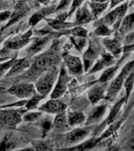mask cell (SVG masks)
Masks as SVG:
<instances>
[{"instance_id":"cell-25","label":"cell","mask_w":134,"mask_h":151,"mask_svg":"<svg viewBox=\"0 0 134 151\" xmlns=\"http://www.w3.org/2000/svg\"><path fill=\"white\" fill-rule=\"evenodd\" d=\"M67 123L71 127L82 124L85 120V116L79 111H71L66 116Z\"/></svg>"},{"instance_id":"cell-43","label":"cell","mask_w":134,"mask_h":151,"mask_svg":"<svg viewBox=\"0 0 134 151\" xmlns=\"http://www.w3.org/2000/svg\"><path fill=\"white\" fill-rule=\"evenodd\" d=\"M11 15V12L10 11H4L0 13V22L1 21H7V19L9 18V17Z\"/></svg>"},{"instance_id":"cell-21","label":"cell","mask_w":134,"mask_h":151,"mask_svg":"<svg viewBox=\"0 0 134 151\" xmlns=\"http://www.w3.org/2000/svg\"><path fill=\"white\" fill-rule=\"evenodd\" d=\"M125 102V97L122 98V99L119 100L118 101H117L114 106L112 107V109L110 111V113H109L108 116L106 117V119L105 120L104 123H103V124L101 125L102 128L105 126V125H110L111 124H112L113 122H114L116 120H117V117H118V113H119V111H120L121 108H122V106Z\"/></svg>"},{"instance_id":"cell-4","label":"cell","mask_w":134,"mask_h":151,"mask_svg":"<svg viewBox=\"0 0 134 151\" xmlns=\"http://www.w3.org/2000/svg\"><path fill=\"white\" fill-rule=\"evenodd\" d=\"M127 9L128 2H126L124 4L121 5L120 6L117 7L116 9L108 13L103 18L101 21L103 22V24H105L107 26L113 25L116 22L115 25H114V30H116V29H118L119 25H120L121 21H122V18L125 16Z\"/></svg>"},{"instance_id":"cell-6","label":"cell","mask_w":134,"mask_h":151,"mask_svg":"<svg viewBox=\"0 0 134 151\" xmlns=\"http://www.w3.org/2000/svg\"><path fill=\"white\" fill-rule=\"evenodd\" d=\"M9 94L21 98V99H30L35 94V86L33 83H20L10 87L8 90Z\"/></svg>"},{"instance_id":"cell-27","label":"cell","mask_w":134,"mask_h":151,"mask_svg":"<svg viewBox=\"0 0 134 151\" xmlns=\"http://www.w3.org/2000/svg\"><path fill=\"white\" fill-rule=\"evenodd\" d=\"M123 86L125 89V102L127 103L130 99V96L132 91L133 89L134 86V71L130 73V75L128 76L126 79H125V82L123 83Z\"/></svg>"},{"instance_id":"cell-52","label":"cell","mask_w":134,"mask_h":151,"mask_svg":"<svg viewBox=\"0 0 134 151\" xmlns=\"http://www.w3.org/2000/svg\"><path fill=\"white\" fill-rule=\"evenodd\" d=\"M133 1H134V0H133Z\"/></svg>"},{"instance_id":"cell-18","label":"cell","mask_w":134,"mask_h":151,"mask_svg":"<svg viewBox=\"0 0 134 151\" xmlns=\"http://www.w3.org/2000/svg\"><path fill=\"white\" fill-rule=\"evenodd\" d=\"M50 36L47 35H43V37H36L34 38L32 42V44L29 46L27 49V54L28 56H33L34 54H37L38 52H40L41 50L43 49L45 45L49 40Z\"/></svg>"},{"instance_id":"cell-48","label":"cell","mask_w":134,"mask_h":151,"mask_svg":"<svg viewBox=\"0 0 134 151\" xmlns=\"http://www.w3.org/2000/svg\"><path fill=\"white\" fill-rule=\"evenodd\" d=\"M92 2H108V0H91Z\"/></svg>"},{"instance_id":"cell-42","label":"cell","mask_w":134,"mask_h":151,"mask_svg":"<svg viewBox=\"0 0 134 151\" xmlns=\"http://www.w3.org/2000/svg\"><path fill=\"white\" fill-rule=\"evenodd\" d=\"M52 126H53V125H52L51 122L50 120H44V121L42 123V128L43 131V133H46L47 132H48V131L51 128Z\"/></svg>"},{"instance_id":"cell-11","label":"cell","mask_w":134,"mask_h":151,"mask_svg":"<svg viewBox=\"0 0 134 151\" xmlns=\"http://www.w3.org/2000/svg\"><path fill=\"white\" fill-rule=\"evenodd\" d=\"M99 48L93 42H90V45L88 50L84 54V69L85 72H88L91 66L93 65L95 60L97 58L99 54Z\"/></svg>"},{"instance_id":"cell-12","label":"cell","mask_w":134,"mask_h":151,"mask_svg":"<svg viewBox=\"0 0 134 151\" xmlns=\"http://www.w3.org/2000/svg\"><path fill=\"white\" fill-rule=\"evenodd\" d=\"M66 106L62 102V101L56 100L55 99H52V100H50L43 106H41L39 108L40 111L45 112L48 113H57L60 112H63L66 110Z\"/></svg>"},{"instance_id":"cell-51","label":"cell","mask_w":134,"mask_h":151,"mask_svg":"<svg viewBox=\"0 0 134 151\" xmlns=\"http://www.w3.org/2000/svg\"><path fill=\"white\" fill-rule=\"evenodd\" d=\"M4 1H8V0H4Z\"/></svg>"},{"instance_id":"cell-41","label":"cell","mask_w":134,"mask_h":151,"mask_svg":"<svg viewBox=\"0 0 134 151\" xmlns=\"http://www.w3.org/2000/svg\"><path fill=\"white\" fill-rule=\"evenodd\" d=\"M134 42V31L133 32H130V33H128V35L125 37V40H124V43L125 45H129Z\"/></svg>"},{"instance_id":"cell-28","label":"cell","mask_w":134,"mask_h":151,"mask_svg":"<svg viewBox=\"0 0 134 151\" xmlns=\"http://www.w3.org/2000/svg\"><path fill=\"white\" fill-rule=\"evenodd\" d=\"M108 2H89L90 8L92 9V16L94 17V18H97V17L101 14L102 12H104L106 9L107 6Z\"/></svg>"},{"instance_id":"cell-44","label":"cell","mask_w":134,"mask_h":151,"mask_svg":"<svg viewBox=\"0 0 134 151\" xmlns=\"http://www.w3.org/2000/svg\"><path fill=\"white\" fill-rule=\"evenodd\" d=\"M122 51L124 53H127V52L134 51V42L129 45H125L122 47Z\"/></svg>"},{"instance_id":"cell-45","label":"cell","mask_w":134,"mask_h":151,"mask_svg":"<svg viewBox=\"0 0 134 151\" xmlns=\"http://www.w3.org/2000/svg\"><path fill=\"white\" fill-rule=\"evenodd\" d=\"M124 0H111V8H113L116 6V5L119 4L121 2H122Z\"/></svg>"},{"instance_id":"cell-17","label":"cell","mask_w":134,"mask_h":151,"mask_svg":"<svg viewBox=\"0 0 134 151\" xmlns=\"http://www.w3.org/2000/svg\"><path fill=\"white\" fill-rule=\"evenodd\" d=\"M94 19L92 12L89 11L87 5H85L84 6H79L78 8V10L76 13V22L74 24L80 25L83 24L89 23Z\"/></svg>"},{"instance_id":"cell-14","label":"cell","mask_w":134,"mask_h":151,"mask_svg":"<svg viewBox=\"0 0 134 151\" xmlns=\"http://www.w3.org/2000/svg\"><path fill=\"white\" fill-rule=\"evenodd\" d=\"M103 42L108 50L109 52L113 55L114 58H118L120 54L122 52V47L121 43V40L119 38L116 36L114 39H104Z\"/></svg>"},{"instance_id":"cell-9","label":"cell","mask_w":134,"mask_h":151,"mask_svg":"<svg viewBox=\"0 0 134 151\" xmlns=\"http://www.w3.org/2000/svg\"><path fill=\"white\" fill-rule=\"evenodd\" d=\"M32 31L29 30L27 33L21 35L20 37H15L7 41L3 50H19L30 42L32 36Z\"/></svg>"},{"instance_id":"cell-5","label":"cell","mask_w":134,"mask_h":151,"mask_svg":"<svg viewBox=\"0 0 134 151\" xmlns=\"http://www.w3.org/2000/svg\"><path fill=\"white\" fill-rule=\"evenodd\" d=\"M57 60L58 58H57L56 54H54V50H51V49L49 50V51L36 57L33 61V64L32 65V68L34 70L43 72L47 68L53 66L52 64L55 63Z\"/></svg>"},{"instance_id":"cell-46","label":"cell","mask_w":134,"mask_h":151,"mask_svg":"<svg viewBox=\"0 0 134 151\" xmlns=\"http://www.w3.org/2000/svg\"><path fill=\"white\" fill-rule=\"evenodd\" d=\"M7 6V3H5L4 0H0V11L4 9Z\"/></svg>"},{"instance_id":"cell-29","label":"cell","mask_w":134,"mask_h":151,"mask_svg":"<svg viewBox=\"0 0 134 151\" xmlns=\"http://www.w3.org/2000/svg\"><path fill=\"white\" fill-rule=\"evenodd\" d=\"M46 95L43 94H36L33 95V97H31L30 99L28 101H25V107L26 110H31V109H34L37 108V106L39 102H40L43 99H44Z\"/></svg>"},{"instance_id":"cell-34","label":"cell","mask_w":134,"mask_h":151,"mask_svg":"<svg viewBox=\"0 0 134 151\" xmlns=\"http://www.w3.org/2000/svg\"><path fill=\"white\" fill-rule=\"evenodd\" d=\"M87 38L84 37H70V40L73 42V44H74V46L76 47V48L79 50L80 52H81L82 49L85 47L86 45V42H87Z\"/></svg>"},{"instance_id":"cell-19","label":"cell","mask_w":134,"mask_h":151,"mask_svg":"<svg viewBox=\"0 0 134 151\" xmlns=\"http://www.w3.org/2000/svg\"><path fill=\"white\" fill-rule=\"evenodd\" d=\"M88 133H89V130L85 128H77L66 134L65 141L68 144L77 143L85 139Z\"/></svg>"},{"instance_id":"cell-31","label":"cell","mask_w":134,"mask_h":151,"mask_svg":"<svg viewBox=\"0 0 134 151\" xmlns=\"http://www.w3.org/2000/svg\"><path fill=\"white\" fill-rule=\"evenodd\" d=\"M99 142L97 140V139H91L88 141L83 142L82 144H80L79 146L73 147V148H70V150H90V149L93 148Z\"/></svg>"},{"instance_id":"cell-39","label":"cell","mask_w":134,"mask_h":151,"mask_svg":"<svg viewBox=\"0 0 134 151\" xmlns=\"http://www.w3.org/2000/svg\"><path fill=\"white\" fill-rule=\"evenodd\" d=\"M33 143H34L33 146H35V148L36 150H48V149H51L50 147H48V145H47V143L43 142H34Z\"/></svg>"},{"instance_id":"cell-16","label":"cell","mask_w":134,"mask_h":151,"mask_svg":"<svg viewBox=\"0 0 134 151\" xmlns=\"http://www.w3.org/2000/svg\"><path fill=\"white\" fill-rule=\"evenodd\" d=\"M28 10H29L28 7L24 2H19L14 8V13L11 14L10 17H9V22L4 26L3 28H7V27H9V25H11L13 24L16 23L17 21H19V19H21V17H23L25 15L27 14Z\"/></svg>"},{"instance_id":"cell-7","label":"cell","mask_w":134,"mask_h":151,"mask_svg":"<svg viewBox=\"0 0 134 151\" xmlns=\"http://www.w3.org/2000/svg\"><path fill=\"white\" fill-rule=\"evenodd\" d=\"M70 80V77L69 76L67 73H66V70L64 68V66L62 65L61 70H60V73H59V77L56 87L52 92V94H51V99H58V98H60L62 95H63L64 93L66 92L67 85H68Z\"/></svg>"},{"instance_id":"cell-24","label":"cell","mask_w":134,"mask_h":151,"mask_svg":"<svg viewBox=\"0 0 134 151\" xmlns=\"http://www.w3.org/2000/svg\"><path fill=\"white\" fill-rule=\"evenodd\" d=\"M122 59L123 58L119 61L118 65H113V66L111 65L107 67V68L104 70V72L101 75L99 80H98V82L100 83H107L111 80H112L114 75L116 74V73H117L118 69L119 68V66H120V64L122 61Z\"/></svg>"},{"instance_id":"cell-32","label":"cell","mask_w":134,"mask_h":151,"mask_svg":"<svg viewBox=\"0 0 134 151\" xmlns=\"http://www.w3.org/2000/svg\"><path fill=\"white\" fill-rule=\"evenodd\" d=\"M112 33H113V31L110 29L108 26L103 23L98 25V27L95 30V34L99 36H111Z\"/></svg>"},{"instance_id":"cell-2","label":"cell","mask_w":134,"mask_h":151,"mask_svg":"<svg viewBox=\"0 0 134 151\" xmlns=\"http://www.w3.org/2000/svg\"><path fill=\"white\" fill-rule=\"evenodd\" d=\"M58 76V68L54 66L50 67L49 69L43 71V73L40 75L37 82L35 83V88L40 94L47 95L50 92L54 81Z\"/></svg>"},{"instance_id":"cell-36","label":"cell","mask_w":134,"mask_h":151,"mask_svg":"<svg viewBox=\"0 0 134 151\" xmlns=\"http://www.w3.org/2000/svg\"><path fill=\"white\" fill-rule=\"evenodd\" d=\"M15 60H16V58L14 57V58H11L9 61H7V62H3L0 65V78L7 73V70H9V68H11V66L14 63Z\"/></svg>"},{"instance_id":"cell-47","label":"cell","mask_w":134,"mask_h":151,"mask_svg":"<svg viewBox=\"0 0 134 151\" xmlns=\"http://www.w3.org/2000/svg\"><path fill=\"white\" fill-rule=\"evenodd\" d=\"M39 3H41V4L43 5H47L49 3L50 0H36Z\"/></svg>"},{"instance_id":"cell-40","label":"cell","mask_w":134,"mask_h":151,"mask_svg":"<svg viewBox=\"0 0 134 151\" xmlns=\"http://www.w3.org/2000/svg\"><path fill=\"white\" fill-rule=\"evenodd\" d=\"M71 1H72V0H61V2H60L59 6H57L55 10H62V9H63L64 8H66L70 4Z\"/></svg>"},{"instance_id":"cell-20","label":"cell","mask_w":134,"mask_h":151,"mask_svg":"<svg viewBox=\"0 0 134 151\" xmlns=\"http://www.w3.org/2000/svg\"><path fill=\"white\" fill-rule=\"evenodd\" d=\"M134 28V13L129 14L123 17L121 21L120 25L118 27V32L121 35H127L128 33L132 32Z\"/></svg>"},{"instance_id":"cell-33","label":"cell","mask_w":134,"mask_h":151,"mask_svg":"<svg viewBox=\"0 0 134 151\" xmlns=\"http://www.w3.org/2000/svg\"><path fill=\"white\" fill-rule=\"evenodd\" d=\"M15 142L12 139L10 135H7L5 137L2 142L0 143V150H11L15 147Z\"/></svg>"},{"instance_id":"cell-35","label":"cell","mask_w":134,"mask_h":151,"mask_svg":"<svg viewBox=\"0 0 134 151\" xmlns=\"http://www.w3.org/2000/svg\"><path fill=\"white\" fill-rule=\"evenodd\" d=\"M70 33L73 35L74 37H88V31L85 30L82 27H76L70 30Z\"/></svg>"},{"instance_id":"cell-8","label":"cell","mask_w":134,"mask_h":151,"mask_svg":"<svg viewBox=\"0 0 134 151\" xmlns=\"http://www.w3.org/2000/svg\"><path fill=\"white\" fill-rule=\"evenodd\" d=\"M64 61L66 67L68 68L72 74L75 76H80L83 73V65L80 59L78 57H75L70 54L63 55Z\"/></svg>"},{"instance_id":"cell-26","label":"cell","mask_w":134,"mask_h":151,"mask_svg":"<svg viewBox=\"0 0 134 151\" xmlns=\"http://www.w3.org/2000/svg\"><path fill=\"white\" fill-rule=\"evenodd\" d=\"M53 126H54V129L59 130V131H65V130L69 129L70 125L67 123V118H66L65 111L57 113L56 117L54 120Z\"/></svg>"},{"instance_id":"cell-49","label":"cell","mask_w":134,"mask_h":151,"mask_svg":"<svg viewBox=\"0 0 134 151\" xmlns=\"http://www.w3.org/2000/svg\"><path fill=\"white\" fill-rule=\"evenodd\" d=\"M8 58H0V62H1V61H6V60H7Z\"/></svg>"},{"instance_id":"cell-37","label":"cell","mask_w":134,"mask_h":151,"mask_svg":"<svg viewBox=\"0 0 134 151\" xmlns=\"http://www.w3.org/2000/svg\"><path fill=\"white\" fill-rule=\"evenodd\" d=\"M42 113H35V112H32V113H27L23 116V119L25 121H35L38 120L41 116Z\"/></svg>"},{"instance_id":"cell-22","label":"cell","mask_w":134,"mask_h":151,"mask_svg":"<svg viewBox=\"0 0 134 151\" xmlns=\"http://www.w3.org/2000/svg\"><path fill=\"white\" fill-rule=\"evenodd\" d=\"M106 110V105H100L99 106H96V108L92 111V113L88 118L87 121L85 123V124H92L98 122L101 120L104 115L105 114Z\"/></svg>"},{"instance_id":"cell-10","label":"cell","mask_w":134,"mask_h":151,"mask_svg":"<svg viewBox=\"0 0 134 151\" xmlns=\"http://www.w3.org/2000/svg\"><path fill=\"white\" fill-rule=\"evenodd\" d=\"M115 64V60H114V57L111 54V53H106V52H103L101 54V58L99 59L96 61V63L95 65L90 70L89 73H95L102 70L105 68H107L109 66L113 65Z\"/></svg>"},{"instance_id":"cell-3","label":"cell","mask_w":134,"mask_h":151,"mask_svg":"<svg viewBox=\"0 0 134 151\" xmlns=\"http://www.w3.org/2000/svg\"><path fill=\"white\" fill-rule=\"evenodd\" d=\"M26 110H6L0 112V125L5 128H14L21 121V115Z\"/></svg>"},{"instance_id":"cell-1","label":"cell","mask_w":134,"mask_h":151,"mask_svg":"<svg viewBox=\"0 0 134 151\" xmlns=\"http://www.w3.org/2000/svg\"><path fill=\"white\" fill-rule=\"evenodd\" d=\"M133 71H134V60L128 62L121 70L120 73L117 76V77L114 79L109 87L106 95L104 97V99L109 101H113L118 96L126 77Z\"/></svg>"},{"instance_id":"cell-13","label":"cell","mask_w":134,"mask_h":151,"mask_svg":"<svg viewBox=\"0 0 134 151\" xmlns=\"http://www.w3.org/2000/svg\"><path fill=\"white\" fill-rule=\"evenodd\" d=\"M105 86L103 84H99L96 82L93 83L88 93V96L90 102L92 104H96L105 97Z\"/></svg>"},{"instance_id":"cell-23","label":"cell","mask_w":134,"mask_h":151,"mask_svg":"<svg viewBox=\"0 0 134 151\" xmlns=\"http://www.w3.org/2000/svg\"><path fill=\"white\" fill-rule=\"evenodd\" d=\"M54 11H55V6H54L46 7V8L40 9V11L36 12V13L33 14V16L31 17L30 19H29V24L32 26H35L38 22H40L47 15L51 14Z\"/></svg>"},{"instance_id":"cell-30","label":"cell","mask_w":134,"mask_h":151,"mask_svg":"<svg viewBox=\"0 0 134 151\" xmlns=\"http://www.w3.org/2000/svg\"><path fill=\"white\" fill-rule=\"evenodd\" d=\"M121 124H122V120H120V121H116V122L114 121V122H113L112 124H111L108 129L106 130V132H104V134H102L99 139H97L98 142H99L100 140H102V139H106V138H107V137L111 136V134H113L114 133V132H115L118 128H119Z\"/></svg>"},{"instance_id":"cell-38","label":"cell","mask_w":134,"mask_h":151,"mask_svg":"<svg viewBox=\"0 0 134 151\" xmlns=\"http://www.w3.org/2000/svg\"><path fill=\"white\" fill-rule=\"evenodd\" d=\"M83 1H84V0H73V3L71 5L70 11L69 13V16H70L71 14H73V12L75 11L76 9L80 6V4L83 2Z\"/></svg>"},{"instance_id":"cell-50","label":"cell","mask_w":134,"mask_h":151,"mask_svg":"<svg viewBox=\"0 0 134 151\" xmlns=\"http://www.w3.org/2000/svg\"><path fill=\"white\" fill-rule=\"evenodd\" d=\"M1 41H2V38L0 37V42H1Z\"/></svg>"},{"instance_id":"cell-15","label":"cell","mask_w":134,"mask_h":151,"mask_svg":"<svg viewBox=\"0 0 134 151\" xmlns=\"http://www.w3.org/2000/svg\"><path fill=\"white\" fill-rule=\"evenodd\" d=\"M31 58H22L20 60H15L14 63L11 66L9 69V73L7 74V76H14L15 75H17L19 73H22L26 68H28L31 66Z\"/></svg>"}]
</instances>
